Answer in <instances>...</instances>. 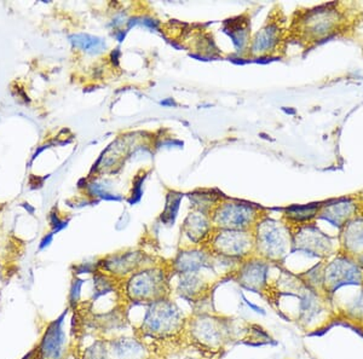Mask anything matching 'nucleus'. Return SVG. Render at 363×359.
<instances>
[{"instance_id":"16","label":"nucleus","mask_w":363,"mask_h":359,"mask_svg":"<svg viewBox=\"0 0 363 359\" xmlns=\"http://www.w3.org/2000/svg\"><path fill=\"white\" fill-rule=\"evenodd\" d=\"M341 230V244L345 254L348 256H363V213H359L350 220Z\"/></svg>"},{"instance_id":"12","label":"nucleus","mask_w":363,"mask_h":359,"mask_svg":"<svg viewBox=\"0 0 363 359\" xmlns=\"http://www.w3.org/2000/svg\"><path fill=\"white\" fill-rule=\"evenodd\" d=\"M66 313L47 326L39 345V359H63L66 353V333L63 328Z\"/></svg>"},{"instance_id":"24","label":"nucleus","mask_w":363,"mask_h":359,"mask_svg":"<svg viewBox=\"0 0 363 359\" xmlns=\"http://www.w3.org/2000/svg\"><path fill=\"white\" fill-rule=\"evenodd\" d=\"M81 288H83V281L76 280L73 282L71 290V303H76L81 297Z\"/></svg>"},{"instance_id":"19","label":"nucleus","mask_w":363,"mask_h":359,"mask_svg":"<svg viewBox=\"0 0 363 359\" xmlns=\"http://www.w3.org/2000/svg\"><path fill=\"white\" fill-rule=\"evenodd\" d=\"M208 285L201 280V277L196 274H183L180 275V282L177 287V292L180 297L187 300H196L201 298L206 292Z\"/></svg>"},{"instance_id":"22","label":"nucleus","mask_w":363,"mask_h":359,"mask_svg":"<svg viewBox=\"0 0 363 359\" xmlns=\"http://www.w3.org/2000/svg\"><path fill=\"white\" fill-rule=\"evenodd\" d=\"M71 42L78 49H81V50H84L86 52H91V53H99V52H102L105 49V42L102 39L91 37V35H87V34L73 35L71 37Z\"/></svg>"},{"instance_id":"8","label":"nucleus","mask_w":363,"mask_h":359,"mask_svg":"<svg viewBox=\"0 0 363 359\" xmlns=\"http://www.w3.org/2000/svg\"><path fill=\"white\" fill-rule=\"evenodd\" d=\"M363 270L349 256H340L325 265L323 288L328 293H335L344 285L362 283Z\"/></svg>"},{"instance_id":"13","label":"nucleus","mask_w":363,"mask_h":359,"mask_svg":"<svg viewBox=\"0 0 363 359\" xmlns=\"http://www.w3.org/2000/svg\"><path fill=\"white\" fill-rule=\"evenodd\" d=\"M224 333L226 328L221 322L208 316H200L192 324V334L195 340L210 347L221 345L224 339Z\"/></svg>"},{"instance_id":"1","label":"nucleus","mask_w":363,"mask_h":359,"mask_svg":"<svg viewBox=\"0 0 363 359\" xmlns=\"http://www.w3.org/2000/svg\"><path fill=\"white\" fill-rule=\"evenodd\" d=\"M362 19V8L356 3L330 1L297 10L288 27V39L307 50L335 37H351Z\"/></svg>"},{"instance_id":"9","label":"nucleus","mask_w":363,"mask_h":359,"mask_svg":"<svg viewBox=\"0 0 363 359\" xmlns=\"http://www.w3.org/2000/svg\"><path fill=\"white\" fill-rule=\"evenodd\" d=\"M292 233V247L294 251L304 252L312 257H327L333 243L327 235L319 230L314 223L294 226Z\"/></svg>"},{"instance_id":"5","label":"nucleus","mask_w":363,"mask_h":359,"mask_svg":"<svg viewBox=\"0 0 363 359\" xmlns=\"http://www.w3.org/2000/svg\"><path fill=\"white\" fill-rule=\"evenodd\" d=\"M125 293L133 303H151L169 295V277L159 267L140 270L130 276Z\"/></svg>"},{"instance_id":"17","label":"nucleus","mask_w":363,"mask_h":359,"mask_svg":"<svg viewBox=\"0 0 363 359\" xmlns=\"http://www.w3.org/2000/svg\"><path fill=\"white\" fill-rule=\"evenodd\" d=\"M144 256L141 252H128L120 256H115L103 262V269L108 274L115 276H128L138 271V267L143 265Z\"/></svg>"},{"instance_id":"2","label":"nucleus","mask_w":363,"mask_h":359,"mask_svg":"<svg viewBox=\"0 0 363 359\" xmlns=\"http://www.w3.org/2000/svg\"><path fill=\"white\" fill-rule=\"evenodd\" d=\"M252 233L255 236V253L264 260H283L292 247V228L287 223L263 217Z\"/></svg>"},{"instance_id":"20","label":"nucleus","mask_w":363,"mask_h":359,"mask_svg":"<svg viewBox=\"0 0 363 359\" xmlns=\"http://www.w3.org/2000/svg\"><path fill=\"white\" fill-rule=\"evenodd\" d=\"M112 351L117 359H146V349L135 339H120L112 342Z\"/></svg>"},{"instance_id":"21","label":"nucleus","mask_w":363,"mask_h":359,"mask_svg":"<svg viewBox=\"0 0 363 359\" xmlns=\"http://www.w3.org/2000/svg\"><path fill=\"white\" fill-rule=\"evenodd\" d=\"M228 31H230L229 35L236 49L239 51H248L251 42V24L248 19H244L242 17L231 19L227 32Z\"/></svg>"},{"instance_id":"14","label":"nucleus","mask_w":363,"mask_h":359,"mask_svg":"<svg viewBox=\"0 0 363 359\" xmlns=\"http://www.w3.org/2000/svg\"><path fill=\"white\" fill-rule=\"evenodd\" d=\"M212 253L203 249H187L180 252L172 264V270L183 274H196L206 266H211Z\"/></svg>"},{"instance_id":"23","label":"nucleus","mask_w":363,"mask_h":359,"mask_svg":"<svg viewBox=\"0 0 363 359\" xmlns=\"http://www.w3.org/2000/svg\"><path fill=\"white\" fill-rule=\"evenodd\" d=\"M99 345H94V350L87 351L86 359H110L105 349H99Z\"/></svg>"},{"instance_id":"25","label":"nucleus","mask_w":363,"mask_h":359,"mask_svg":"<svg viewBox=\"0 0 363 359\" xmlns=\"http://www.w3.org/2000/svg\"><path fill=\"white\" fill-rule=\"evenodd\" d=\"M52 241V235H50V236H47V237L44 238L43 242H42V244H40V248L42 249H44V248L47 247L49 244H50V242Z\"/></svg>"},{"instance_id":"4","label":"nucleus","mask_w":363,"mask_h":359,"mask_svg":"<svg viewBox=\"0 0 363 359\" xmlns=\"http://www.w3.org/2000/svg\"><path fill=\"white\" fill-rule=\"evenodd\" d=\"M210 217L214 228L252 231L265 215L260 207L253 203L230 200L219 202Z\"/></svg>"},{"instance_id":"26","label":"nucleus","mask_w":363,"mask_h":359,"mask_svg":"<svg viewBox=\"0 0 363 359\" xmlns=\"http://www.w3.org/2000/svg\"><path fill=\"white\" fill-rule=\"evenodd\" d=\"M244 299H245V298H244ZM245 301H246V303H247V305H248V306H250V308H253V310H255V312L264 313V311H263V310H262V308H257V306H255V305H253V303H251L250 301H247V300H246V299H245Z\"/></svg>"},{"instance_id":"15","label":"nucleus","mask_w":363,"mask_h":359,"mask_svg":"<svg viewBox=\"0 0 363 359\" xmlns=\"http://www.w3.org/2000/svg\"><path fill=\"white\" fill-rule=\"evenodd\" d=\"M214 228L210 215L200 210L190 213L184 222V233L193 244H206Z\"/></svg>"},{"instance_id":"11","label":"nucleus","mask_w":363,"mask_h":359,"mask_svg":"<svg viewBox=\"0 0 363 359\" xmlns=\"http://www.w3.org/2000/svg\"><path fill=\"white\" fill-rule=\"evenodd\" d=\"M360 205H361V200H357L353 196L328 201L325 205L321 203L317 218L327 220L337 228H344L345 225L359 213Z\"/></svg>"},{"instance_id":"6","label":"nucleus","mask_w":363,"mask_h":359,"mask_svg":"<svg viewBox=\"0 0 363 359\" xmlns=\"http://www.w3.org/2000/svg\"><path fill=\"white\" fill-rule=\"evenodd\" d=\"M205 248L213 256L245 260L255 253V236L252 231L214 228Z\"/></svg>"},{"instance_id":"18","label":"nucleus","mask_w":363,"mask_h":359,"mask_svg":"<svg viewBox=\"0 0 363 359\" xmlns=\"http://www.w3.org/2000/svg\"><path fill=\"white\" fill-rule=\"evenodd\" d=\"M321 203H310L305 206H291L283 212L285 223L289 226H301L310 224L316 219L320 212Z\"/></svg>"},{"instance_id":"7","label":"nucleus","mask_w":363,"mask_h":359,"mask_svg":"<svg viewBox=\"0 0 363 359\" xmlns=\"http://www.w3.org/2000/svg\"><path fill=\"white\" fill-rule=\"evenodd\" d=\"M183 318L180 308L167 299H161L149 303L142 323V331L146 335L165 337L175 334L182 328Z\"/></svg>"},{"instance_id":"10","label":"nucleus","mask_w":363,"mask_h":359,"mask_svg":"<svg viewBox=\"0 0 363 359\" xmlns=\"http://www.w3.org/2000/svg\"><path fill=\"white\" fill-rule=\"evenodd\" d=\"M269 261L262 258H248L244 260L236 271L237 282L245 290L255 293L263 292L268 282L269 274Z\"/></svg>"},{"instance_id":"3","label":"nucleus","mask_w":363,"mask_h":359,"mask_svg":"<svg viewBox=\"0 0 363 359\" xmlns=\"http://www.w3.org/2000/svg\"><path fill=\"white\" fill-rule=\"evenodd\" d=\"M288 27L286 17L280 6H276L268 16L264 26L251 39L248 55L253 58H273L282 56L286 51Z\"/></svg>"}]
</instances>
